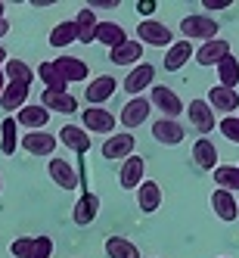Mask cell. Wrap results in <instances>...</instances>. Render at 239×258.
<instances>
[{
  "label": "cell",
  "mask_w": 239,
  "mask_h": 258,
  "mask_svg": "<svg viewBox=\"0 0 239 258\" xmlns=\"http://www.w3.org/2000/svg\"><path fill=\"white\" fill-rule=\"evenodd\" d=\"M137 206H140L143 215L158 212V206H162V187H158L155 180H143V183H140V190H137Z\"/></svg>",
  "instance_id": "7402d4cb"
},
{
  "label": "cell",
  "mask_w": 239,
  "mask_h": 258,
  "mask_svg": "<svg viewBox=\"0 0 239 258\" xmlns=\"http://www.w3.org/2000/svg\"><path fill=\"white\" fill-rule=\"evenodd\" d=\"M50 255H53V239L50 236H34L28 258H50Z\"/></svg>",
  "instance_id": "8d00e7d4"
},
{
  "label": "cell",
  "mask_w": 239,
  "mask_h": 258,
  "mask_svg": "<svg viewBox=\"0 0 239 258\" xmlns=\"http://www.w3.org/2000/svg\"><path fill=\"white\" fill-rule=\"evenodd\" d=\"M75 28H78V41H81V44L97 41V28H100V22H97V13L90 10V7L78 10V16H75Z\"/></svg>",
  "instance_id": "484cf974"
},
{
  "label": "cell",
  "mask_w": 239,
  "mask_h": 258,
  "mask_svg": "<svg viewBox=\"0 0 239 258\" xmlns=\"http://www.w3.org/2000/svg\"><path fill=\"white\" fill-rule=\"evenodd\" d=\"M78 41V28H75V22H59L56 28L50 31V44L56 47V50H62V47H68V44H75Z\"/></svg>",
  "instance_id": "d6a6232c"
},
{
  "label": "cell",
  "mask_w": 239,
  "mask_h": 258,
  "mask_svg": "<svg viewBox=\"0 0 239 258\" xmlns=\"http://www.w3.org/2000/svg\"><path fill=\"white\" fill-rule=\"evenodd\" d=\"M180 31H183V38L187 41H217V31H220V25H217V19H211V16H187V19L180 22Z\"/></svg>",
  "instance_id": "6da1fadb"
},
{
  "label": "cell",
  "mask_w": 239,
  "mask_h": 258,
  "mask_svg": "<svg viewBox=\"0 0 239 258\" xmlns=\"http://www.w3.org/2000/svg\"><path fill=\"white\" fill-rule=\"evenodd\" d=\"M193 162L199 165L202 171H214L217 168V146L208 137H199L193 143Z\"/></svg>",
  "instance_id": "44dd1931"
},
{
  "label": "cell",
  "mask_w": 239,
  "mask_h": 258,
  "mask_svg": "<svg viewBox=\"0 0 239 258\" xmlns=\"http://www.w3.org/2000/svg\"><path fill=\"white\" fill-rule=\"evenodd\" d=\"M149 112H152V103L146 100V97H131V103L121 109L118 121H121L124 127H140L146 118H149Z\"/></svg>",
  "instance_id": "30bf717a"
},
{
  "label": "cell",
  "mask_w": 239,
  "mask_h": 258,
  "mask_svg": "<svg viewBox=\"0 0 239 258\" xmlns=\"http://www.w3.org/2000/svg\"><path fill=\"white\" fill-rule=\"evenodd\" d=\"M214 180L217 190H239V165H217L214 168Z\"/></svg>",
  "instance_id": "836d02e7"
},
{
  "label": "cell",
  "mask_w": 239,
  "mask_h": 258,
  "mask_svg": "<svg viewBox=\"0 0 239 258\" xmlns=\"http://www.w3.org/2000/svg\"><path fill=\"white\" fill-rule=\"evenodd\" d=\"M7 34H10V22L0 19V38H7Z\"/></svg>",
  "instance_id": "7bdbcfd3"
},
{
  "label": "cell",
  "mask_w": 239,
  "mask_h": 258,
  "mask_svg": "<svg viewBox=\"0 0 239 258\" xmlns=\"http://www.w3.org/2000/svg\"><path fill=\"white\" fill-rule=\"evenodd\" d=\"M56 62V69L62 72V78L71 84V81H87V62L84 59H78V56H59V59H53Z\"/></svg>",
  "instance_id": "4316f807"
},
{
  "label": "cell",
  "mask_w": 239,
  "mask_h": 258,
  "mask_svg": "<svg viewBox=\"0 0 239 258\" xmlns=\"http://www.w3.org/2000/svg\"><path fill=\"white\" fill-rule=\"evenodd\" d=\"M217 78H220V84L230 87V90H236V87H239V59L233 56V53H230V56L217 66Z\"/></svg>",
  "instance_id": "e575fe53"
},
{
  "label": "cell",
  "mask_w": 239,
  "mask_h": 258,
  "mask_svg": "<svg viewBox=\"0 0 239 258\" xmlns=\"http://www.w3.org/2000/svg\"><path fill=\"white\" fill-rule=\"evenodd\" d=\"M137 10H143V13H152V10H155V4H152V0H146V4H137Z\"/></svg>",
  "instance_id": "b9f144b4"
},
{
  "label": "cell",
  "mask_w": 239,
  "mask_h": 258,
  "mask_svg": "<svg viewBox=\"0 0 239 258\" xmlns=\"http://www.w3.org/2000/svg\"><path fill=\"white\" fill-rule=\"evenodd\" d=\"M0 190H4V180H0Z\"/></svg>",
  "instance_id": "bcb514c9"
},
{
  "label": "cell",
  "mask_w": 239,
  "mask_h": 258,
  "mask_svg": "<svg viewBox=\"0 0 239 258\" xmlns=\"http://www.w3.org/2000/svg\"><path fill=\"white\" fill-rule=\"evenodd\" d=\"M152 81H155V66L152 62H140V66H134L131 72H127V78H124V90L131 97H140V90H146V87H152Z\"/></svg>",
  "instance_id": "5b68a950"
},
{
  "label": "cell",
  "mask_w": 239,
  "mask_h": 258,
  "mask_svg": "<svg viewBox=\"0 0 239 258\" xmlns=\"http://www.w3.org/2000/svg\"><path fill=\"white\" fill-rule=\"evenodd\" d=\"M47 171H50V180L56 183V187H62V190H75L78 187V171H75V165H71V162L53 156L50 165H47Z\"/></svg>",
  "instance_id": "8992f818"
},
{
  "label": "cell",
  "mask_w": 239,
  "mask_h": 258,
  "mask_svg": "<svg viewBox=\"0 0 239 258\" xmlns=\"http://www.w3.org/2000/svg\"><path fill=\"white\" fill-rule=\"evenodd\" d=\"M97 215H100V196L84 190L81 199L75 202V209H71V221H75L78 227H87L90 221H97Z\"/></svg>",
  "instance_id": "9c48e42d"
},
{
  "label": "cell",
  "mask_w": 239,
  "mask_h": 258,
  "mask_svg": "<svg viewBox=\"0 0 239 258\" xmlns=\"http://www.w3.org/2000/svg\"><path fill=\"white\" fill-rule=\"evenodd\" d=\"M4 10H7V7H4V4H0V19H4Z\"/></svg>",
  "instance_id": "f6af8a7d"
},
{
  "label": "cell",
  "mask_w": 239,
  "mask_h": 258,
  "mask_svg": "<svg viewBox=\"0 0 239 258\" xmlns=\"http://www.w3.org/2000/svg\"><path fill=\"white\" fill-rule=\"evenodd\" d=\"M7 84H10V81H7V75H4V66H0V97H4V90H7Z\"/></svg>",
  "instance_id": "60d3db41"
},
{
  "label": "cell",
  "mask_w": 239,
  "mask_h": 258,
  "mask_svg": "<svg viewBox=\"0 0 239 258\" xmlns=\"http://www.w3.org/2000/svg\"><path fill=\"white\" fill-rule=\"evenodd\" d=\"M41 106H47L50 112H78V100L68 94V90H44L41 94Z\"/></svg>",
  "instance_id": "9a60e30c"
},
{
  "label": "cell",
  "mask_w": 239,
  "mask_h": 258,
  "mask_svg": "<svg viewBox=\"0 0 239 258\" xmlns=\"http://www.w3.org/2000/svg\"><path fill=\"white\" fill-rule=\"evenodd\" d=\"M143 174H146V162H143V156H131V159H124L118 180H121L124 190H140V183L146 180Z\"/></svg>",
  "instance_id": "7c38bea8"
},
{
  "label": "cell",
  "mask_w": 239,
  "mask_h": 258,
  "mask_svg": "<svg viewBox=\"0 0 239 258\" xmlns=\"http://www.w3.org/2000/svg\"><path fill=\"white\" fill-rule=\"evenodd\" d=\"M106 255L109 258H140V249L124 236H109L106 239Z\"/></svg>",
  "instance_id": "4dcf8cb0"
},
{
  "label": "cell",
  "mask_w": 239,
  "mask_h": 258,
  "mask_svg": "<svg viewBox=\"0 0 239 258\" xmlns=\"http://www.w3.org/2000/svg\"><path fill=\"white\" fill-rule=\"evenodd\" d=\"M190 121H193V127L199 134H211L214 131V109L208 106V100H190Z\"/></svg>",
  "instance_id": "8fae6325"
},
{
  "label": "cell",
  "mask_w": 239,
  "mask_h": 258,
  "mask_svg": "<svg viewBox=\"0 0 239 258\" xmlns=\"http://www.w3.org/2000/svg\"><path fill=\"white\" fill-rule=\"evenodd\" d=\"M217 131L224 134L230 143H239V115H227L217 121Z\"/></svg>",
  "instance_id": "d590c367"
},
{
  "label": "cell",
  "mask_w": 239,
  "mask_h": 258,
  "mask_svg": "<svg viewBox=\"0 0 239 258\" xmlns=\"http://www.w3.org/2000/svg\"><path fill=\"white\" fill-rule=\"evenodd\" d=\"M19 146L31 156H50L53 159V153H56V146H59V137H53L47 131H28V134H22Z\"/></svg>",
  "instance_id": "3957f363"
},
{
  "label": "cell",
  "mask_w": 239,
  "mask_h": 258,
  "mask_svg": "<svg viewBox=\"0 0 239 258\" xmlns=\"http://www.w3.org/2000/svg\"><path fill=\"white\" fill-rule=\"evenodd\" d=\"M137 38H140L143 47H165V50L174 47V34H171V28L162 25V22H155V19H143V22L137 25Z\"/></svg>",
  "instance_id": "7a4b0ae2"
},
{
  "label": "cell",
  "mask_w": 239,
  "mask_h": 258,
  "mask_svg": "<svg viewBox=\"0 0 239 258\" xmlns=\"http://www.w3.org/2000/svg\"><path fill=\"white\" fill-rule=\"evenodd\" d=\"M4 75H7V81L10 84H25V87H31V81H34V72L28 62H22V59H10L7 66H4Z\"/></svg>",
  "instance_id": "83f0119b"
},
{
  "label": "cell",
  "mask_w": 239,
  "mask_h": 258,
  "mask_svg": "<svg viewBox=\"0 0 239 258\" xmlns=\"http://www.w3.org/2000/svg\"><path fill=\"white\" fill-rule=\"evenodd\" d=\"M208 106L214 109V112H236L239 109V94L224 84L217 87H208Z\"/></svg>",
  "instance_id": "ac0fdd59"
},
{
  "label": "cell",
  "mask_w": 239,
  "mask_h": 258,
  "mask_svg": "<svg viewBox=\"0 0 239 258\" xmlns=\"http://www.w3.org/2000/svg\"><path fill=\"white\" fill-rule=\"evenodd\" d=\"M97 41H100V44H106L109 50H115V47L127 44L131 38H127L124 28H121V25H115V22H100V28H97Z\"/></svg>",
  "instance_id": "f1b7e54d"
},
{
  "label": "cell",
  "mask_w": 239,
  "mask_h": 258,
  "mask_svg": "<svg viewBox=\"0 0 239 258\" xmlns=\"http://www.w3.org/2000/svg\"><path fill=\"white\" fill-rule=\"evenodd\" d=\"M149 103L152 106H158L162 112H165V118H174L177 121V115H183V100L174 94L171 87H152V97H149Z\"/></svg>",
  "instance_id": "52a82bcc"
},
{
  "label": "cell",
  "mask_w": 239,
  "mask_h": 258,
  "mask_svg": "<svg viewBox=\"0 0 239 258\" xmlns=\"http://www.w3.org/2000/svg\"><path fill=\"white\" fill-rule=\"evenodd\" d=\"M115 78H109V75H100V78H94L90 81V87H84V100H87V106H103L109 97L115 94Z\"/></svg>",
  "instance_id": "5bb4252c"
},
{
  "label": "cell",
  "mask_w": 239,
  "mask_h": 258,
  "mask_svg": "<svg viewBox=\"0 0 239 258\" xmlns=\"http://www.w3.org/2000/svg\"><path fill=\"white\" fill-rule=\"evenodd\" d=\"M7 62H10V56H7V50L0 47V66H7Z\"/></svg>",
  "instance_id": "ee69618b"
},
{
  "label": "cell",
  "mask_w": 239,
  "mask_h": 258,
  "mask_svg": "<svg viewBox=\"0 0 239 258\" xmlns=\"http://www.w3.org/2000/svg\"><path fill=\"white\" fill-rule=\"evenodd\" d=\"M84 121V131H94V134H112L115 131V115L103 106H87L81 112Z\"/></svg>",
  "instance_id": "277c9868"
},
{
  "label": "cell",
  "mask_w": 239,
  "mask_h": 258,
  "mask_svg": "<svg viewBox=\"0 0 239 258\" xmlns=\"http://www.w3.org/2000/svg\"><path fill=\"white\" fill-rule=\"evenodd\" d=\"M38 78L44 81V87L47 90H65V78H62V72L56 69V62H41V69H38Z\"/></svg>",
  "instance_id": "1f68e13d"
},
{
  "label": "cell",
  "mask_w": 239,
  "mask_h": 258,
  "mask_svg": "<svg viewBox=\"0 0 239 258\" xmlns=\"http://www.w3.org/2000/svg\"><path fill=\"white\" fill-rule=\"evenodd\" d=\"M152 137L158 143H165V146H177L183 137H187V131H183V124L174 121V118H158L152 124Z\"/></svg>",
  "instance_id": "2e32d148"
},
{
  "label": "cell",
  "mask_w": 239,
  "mask_h": 258,
  "mask_svg": "<svg viewBox=\"0 0 239 258\" xmlns=\"http://www.w3.org/2000/svg\"><path fill=\"white\" fill-rule=\"evenodd\" d=\"M103 156L106 159H131L134 156V134H127V131H121V134H115V137H109L106 143H103Z\"/></svg>",
  "instance_id": "d6986e66"
},
{
  "label": "cell",
  "mask_w": 239,
  "mask_h": 258,
  "mask_svg": "<svg viewBox=\"0 0 239 258\" xmlns=\"http://www.w3.org/2000/svg\"><path fill=\"white\" fill-rule=\"evenodd\" d=\"M202 7L205 10H230L233 0H202Z\"/></svg>",
  "instance_id": "f35d334b"
},
{
  "label": "cell",
  "mask_w": 239,
  "mask_h": 258,
  "mask_svg": "<svg viewBox=\"0 0 239 258\" xmlns=\"http://www.w3.org/2000/svg\"><path fill=\"white\" fill-rule=\"evenodd\" d=\"M230 56V41H224V38H217V41H208V44H202L199 50H196V62L199 66H220V62H224Z\"/></svg>",
  "instance_id": "ba28073f"
},
{
  "label": "cell",
  "mask_w": 239,
  "mask_h": 258,
  "mask_svg": "<svg viewBox=\"0 0 239 258\" xmlns=\"http://www.w3.org/2000/svg\"><path fill=\"white\" fill-rule=\"evenodd\" d=\"M56 137H59V143L68 146V150H75L78 159H84V156L90 153V137H87L84 127H78V124H62V131H59Z\"/></svg>",
  "instance_id": "4fadbf2b"
},
{
  "label": "cell",
  "mask_w": 239,
  "mask_h": 258,
  "mask_svg": "<svg viewBox=\"0 0 239 258\" xmlns=\"http://www.w3.org/2000/svg\"><path fill=\"white\" fill-rule=\"evenodd\" d=\"M109 59L115 66H140L143 62V44L140 41H127L115 50H109Z\"/></svg>",
  "instance_id": "d4e9b609"
},
{
  "label": "cell",
  "mask_w": 239,
  "mask_h": 258,
  "mask_svg": "<svg viewBox=\"0 0 239 258\" xmlns=\"http://www.w3.org/2000/svg\"><path fill=\"white\" fill-rule=\"evenodd\" d=\"M31 243H34V236H19V239H13L10 252H13L16 258H28V255H31Z\"/></svg>",
  "instance_id": "74e56055"
},
{
  "label": "cell",
  "mask_w": 239,
  "mask_h": 258,
  "mask_svg": "<svg viewBox=\"0 0 239 258\" xmlns=\"http://www.w3.org/2000/svg\"><path fill=\"white\" fill-rule=\"evenodd\" d=\"M28 94H31V87L25 84H7L4 97H0V109L4 112H19V109L28 106Z\"/></svg>",
  "instance_id": "603a6c76"
},
{
  "label": "cell",
  "mask_w": 239,
  "mask_h": 258,
  "mask_svg": "<svg viewBox=\"0 0 239 258\" xmlns=\"http://www.w3.org/2000/svg\"><path fill=\"white\" fill-rule=\"evenodd\" d=\"M50 109L47 106H25V109H19V112H16V121H19L22 127H28V131H44L47 127V121H50Z\"/></svg>",
  "instance_id": "e0dca14e"
},
{
  "label": "cell",
  "mask_w": 239,
  "mask_h": 258,
  "mask_svg": "<svg viewBox=\"0 0 239 258\" xmlns=\"http://www.w3.org/2000/svg\"><path fill=\"white\" fill-rule=\"evenodd\" d=\"M16 115H7L4 121H0V134H4V140H0V153L4 156H13L16 153V143H19L22 137H19V131H16Z\"/></svg>",
  "instance_id": "f546056e"
},
{
  "label": "cell",
  "mask_w": 239,
  "mask_h": 258,
  "mask_svg": "<svg viewBox=\"0 0 239 258\" xmlns=\"http://www.w3.org/2000/svg\"><path fill=\"white\" fill-rule=\"evenodd\" d=\"M211 209L220 221H236L239 218V202L230 190H214L211 193Z\"/></svg>",
  "instance_id": "ffe728a7"
},
{
  "label": "cell",
  "mask_w": 239,
  "mask_h": 258,
  "mask_svg": "<svg viewBox=\"0 0 239 258\" xmlns=\"http://www.w3.org/2000/svg\"><path fill=\"white\" fill-rule=\"evenodd\" d=\"M118 7V0H94V4H90V10H115Z\"/></svg>",
  "instance_id": "ab89813d"
},
{
  "label": "cell",
  "mask_w": 239,
  "mask_h": 258,
  "mask_svg": "<svg viewBox=\"0 0 239 258\" xmlns=\"http://www.w3.org/2000/svg\"><path fill=\"white\" fill-rule=\"evenodd\" d=\"M190 56H196V50L190 41H174L171 50H165V69L168 72H180L183 66L190 62Z\"/></svg>",
  "instance_id": "cb8c5ba5"
}]
</instances>
